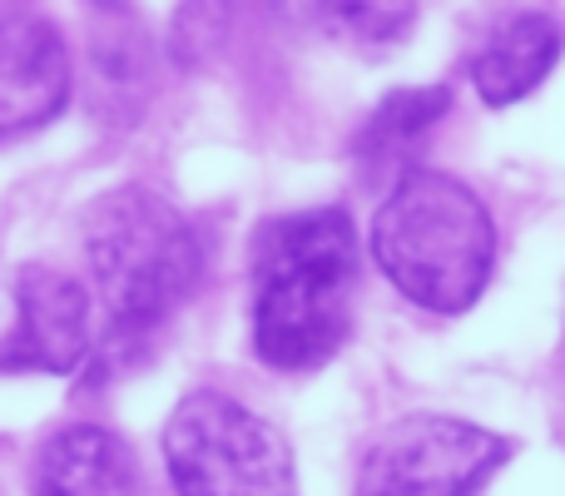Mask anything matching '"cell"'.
I'll use <instances>...</instances> for the list:
<instances>
[{
	"mask_svg": "<svg viewBox=\"0 0 565 496\" xmlns=\"http://www.w3.org/2000/svg\"><path fill=\"white\" fill-rule=\"evenodd\" d=\"M358 229L342 209L268 219L254 244V352L278 372H312L352 338Z\"/></svg>",
	"mask_w": 565,
	"mask_h": 496,
	"instance_id": "6da1fadb",
	"label": "cell"
},
{
	"mask_svg": "<svg viewBox=\"0 0 565 496\" xmlns=\"http://www.w3.org/2000/svg\"><path fill=\"white\" fill-rule=\"evenodd\" d=\"M85 258L105 303L99 358L125 362L164 328L204 278L199 229L149 184H115L85 209Z\"/></svg>",
	"mask_w": 565,
	"mask_h": 496,
	"instance_id": "7a4b0ae2",
	"label": "cell"
},
{
	"mask_svg": "<svg viewBox=\"0 0 565 496\" xmlns=\"http://www.w3.org/2000/svg\"><path fill=\"white\" fill-rule=\"evenodd\" d=\"M372 258L402 298L467 313L497 268V224L477 189L441 169H407L372 214Z\"/></svg>",
	"mask_w": 565,
	"mask_h": 496,
	"instance_id": "3957f363",
	"label": "cell"
},
{
	"mask_svg": "<svg viewBox=\"0 0 565 496\" xmlns=\"http://www.w3.org/2000/svg\"><path fill=\"white\" fill-rule=\"evenodd\" d=\"M164 467L179 496H298L288 437L218 388L189 392L169 412Z\"/></svg>",
	"mask_w": 565,
	"mask_h": 496,
	"instance_id": "277c9868",
	"label": "cell"
},
{
	"mask_svg": "<svg viewBox=\"0 0 565 496\" xmlns=\"http://www.w3.org/2000/svg\"><path fill=\"white\" fill-rule=\"evenodd\" d=\"M516 442L447 412L392 422L358 467L352 496H477L511 462Z\"/></svg>",
	"mask_w": 565,
	"mask_h": 496,
	"instance_id": "5b68a950",
	"label": "cell"
},
{
	"mask_svg": "<svg viewBox=\"0 0 565 496\" xmlns=\"http://www.w3.org/2000/svg\"><path fill=\"white\" fill-rule=\"evenodd\" d=\"M95 308L79 278L30 263L15 278V323L0 368L15 372H79L95 358Z\"/></svg>",
	"mask_w": 565,
	"mask_h": 496,
	"instance_id": "8992f818",
	"label": "cell"
},
{
	"mask_svg": "<svg viewBox=\"0 0 565 496\" xmlns=\"http://www.w3.org/2000/svg\"><path fill=\"white\" fill-rule=\"evenodd\" d=\"M70 105V55L45 15H0V135L20 139Z\"/></svg>",
	"mask_w": 565,
	"mask_h": 496,
	"instance_id": "52a82bcc",
	"label": "cell"
},
{
	"mask_svg": "<svg viewBox=\"0 0 565 496\" xmlns=\"http://www.w3.org/2000/svg\"><path fill=\"white\" fill-rule=\"evenodd\" d=\"M561 45V20H551L546 10H516V15L497 20L471 55V85H477L481 105L507 109L526 99L531 89H541V80L556 70Z\"/></svg>",
	"mask_w": 565,
	"mask_h": 496,
	"instance_id": "ba28073f",
	"label": "cell"
},
{
	"mask_svg": "<svg viewBox=\"0 0 565 496\" xmlns=\"http://www.w3.org/2000/svg\"><path fill=\"white\" fill-rule=\"evenodd\" d=\"M35 496H135L139 462L119 432L109 428H65L35 452L30 467Z\"/></svg>",
	"mask_w": 565,
	"mask_h": 496,
	"instance_id": "9c48e42d",
	"label": "cell"
},
{
	"mask_svg": "<svg viewBox=\"0 0 565 496\" xmlns=\"http://www.w3.org/2000/svg\"><path fill=\"white\" fill-rule=\"evenodd\" d=\"M451 109V89L447 85H417V89H397L377 105V115L367 119V129L358 135V159L362 169H392L402 155L417 149V139L437 125Z\"/></svg>",
	"mask_w": 565,
	"mask_h": 496,
	"instance_id": "30bf717a",
	"label": "cell"
},
{
	"mask_svg": "<svg viewBox=\"0 0 565 496\" xmlns=\"http://www.w3.org/2000/svg\"><path fill=\"white\" fill-rule=\"evenodd\" d=\"M89 75H95V109L109 125H129L139 115V99H145V80H149V50L139 45L135 30H115V45H95L89 60Z\"/></svg>",
	"mask_w": 565,
	"mask_h": 496,
	"instance_id": "8fae6325",
	"label": "cell"
},
{
	"mask_svg": "<svg viewBox=\"0 0 565 496\" xmlns=\"http://www.w3.org/2000/svg\"><path fill=\"white\" fill-rule=\"evenodd\" d=\"M322 15L348 20V35L362 40V45H397V40H407L417 10L412 6H332Z\"/></svg>",
	"mask_w": 565,
	"mask_h": 496,
	"instance_id": "7c38bea8",
	"label": "cell"
}]
</instances>
